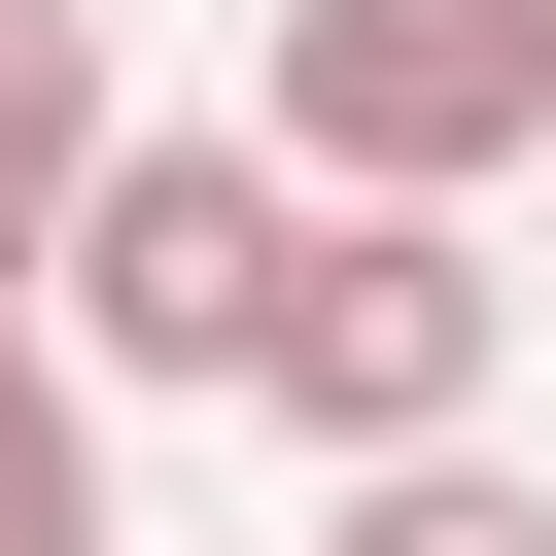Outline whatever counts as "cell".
<instances>
[{
  "instance_id": "3957f363",
  "label": "cell",
  "mask_w": 556,
  "mask_h": 556,
  "mask_svg": "<svg viewBox=\"0 0 556 556\" xmlns=\"http://www.w3.org/2000/svg\"><path fill=\"white\" fill-rule=\"evenodd\" d=\"M278 243H313L278 139H104L70 243H35V313H70V382L139 417V382H243V348H278Z\"/></svg>"
},
{
  "instance_id": "6da1fadb",
  "label": "cell",
  "mask_w": 556,
  "mask_h": 556,
  "mask_svg": "<svg viewBox=\"0 0 556 556\" xmlns=\"http://www.w3.org/2000/svg\"><path fill=\"white\" fill-rule=\"evenodd\" d=\"M521 382V278H486V208H313L278 243V348H243V417L348 486V452H452Z\"/></svg>"
},
{
  "instance_id": "5b68a950",
  "label": "cell",
  "mask_w": 556,
  "mask_h": 556,
  "mask_svg": "<svg viewBox=\"0 0 556 556\" xmlns=\"http://www.w3.org/2000/svg\"><path fill=\"white\" fill-rule=\"evenodd\" d=\"M0 556H139V521H104V382H70L35 278H0Z\"/></svg>"
},
{
  "instance_id": "7a4b0ae2",
  "label": "cell",
  "mask_w": 556,
  "mask_h": 556,
  "mask_svg": "<svg viewBox=\"0 0 556 556\" xmlns=\"http://www.w3.org/2000/svg\"><path fill=\"white\" fill-rule=\"evenodd\" d=\"M243 139L313 208H486V174H556V0H278Z\"/></svg>"
},
{
  "instance_id": "8992f818",
  "label": "cell",
  "mask_w": 556,
  "mask_h": 556,
  "mask_svg": "<svg viewBox=\"0 0 556 556\" xmlns=\"http://www.w3.org/2000/svg\"><path fill=\"white\" fill-rule=\"evenodd\" d=\"M313 556H556V486L452 417V452H348V521H313Z\"/></svg>"
},
{
  "instance_id": "277c9868",
  "label": "cell",
  "mask_w": 556,
  "mask_h": 556,
  "mask_svg": "<svg viewBox=\"0 0 556 556\" xmlns=\"http://www.w3.org/2000/svg\"><path fill=\"white\" fill-rule=\"evenodd\" d=\"M139 104H104V0H0V278L70 243V174H104Z\"/></svg>"
}]
</instances>
